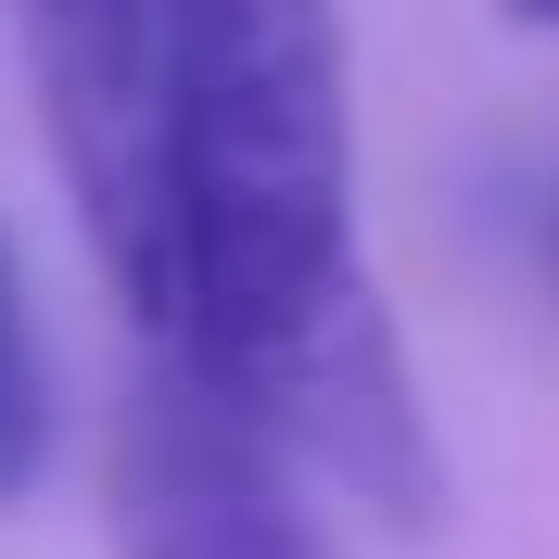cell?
Listing matches in <instances>:
<instances>
[{"mask_svg":"<svg viewBox=\"0 0 559 559\" xmlns=\"http://www.w3.org/2000/svg\"><path fill=\"white\" fill-rule=\"evenodd\" d=\"M140 344L242 394L306 484L382 534L445 522V457L356 229V103L331 0H166L140 76V166L90 229Z\"/></svg>","mask_w":559,"mask_h":559,"instance_id":"obj_1","label":"cell"},{"mask_svg":"<svg viewBox=\"0 0 559 559\" xmlns=\"http://www.w3.org/2000/svg\"><path fill=\"white\" fill-rule=\"evenodd\" d=\"M51 457V369H38V331H26V280L0 254V509L38 484Z\"/></svg>","mask_w":559,"mask_h":559,"instance_id":"obj_2","label":"cell"},{"mask_svg":"<svg viewBox=\"0 0 559 559\" xmlns=\"http://www.w3.org/2000/svg\"><path fill=\"white\" fill-rule=\"evenodd\" d=\"M509 13H522V26H559V0H509Z\"/></svg>","mask_w":559,"mask_h":559,"instance_id":"obj_3","label":"cell"}]
</instances>
